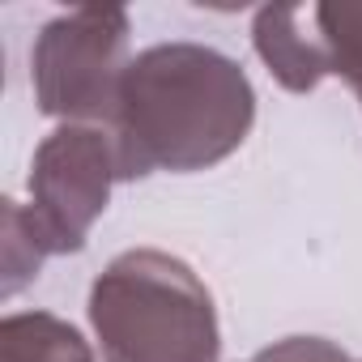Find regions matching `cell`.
Here are the masks:
<instances>
[{
    "instance_id": "6da1fadb",
    "label": "cell",
    "mask_w": 362,
    "mask_h": 362,
    "mask_svg": "<svg viewBox=\"0 0 362 362\" xmlns=\"http://www.w3.org/2000/svg\"><path fill=\"white\" fill-rule=\"evenodd\" d=\"M252 119L256 90L239 60L205 43H153L132 56L107 132L119 179H145L230 158L247 141Z\"/></svg>"
},
{
    "instance_id": "7a4b0ae2",
    "label": "cell",
    "mask_w": 362,
    "mask_h": 362,
    "mask_svg": "<svg viewBox=\"0 0 362 362\" xmlns=\"http://www.w3.org/2000/svg\"><path fill=\"white\" fill-rule=\"evenodd\" d=\"M103 362H218L222 332L205 281L166 252L132 247L90 286Z\"/></svg>"
},
{
    "instance_id": "3957f363",
    "label": "cell",
    "mask_w": 362,
    "mask_h": 362,
    "mask_svg": "<svg viewBox=\"0 0 362 362\" xmlns=\"http://www.w3.org/2000/svg\"><path fill=\"white\" fill-rule=\"evenodd\" d=\"M132 22L115 5H86L52 18L30 52L35 103L64 124L107 128L115 115L119 81L128 73Z\"/></svg>"
},
{
    "instance_id": "277c9868",
    "label": "cell",
    "mask_w": 362,
    "mask_h": 362,
    "mask_svg": "<svg viewBox=\"0 0 362 362\" xmlns=\"http://www.w3.org/2000/svg\"><path fill=\"white\" fill-rule=\"evenodd\" d=\"M119 179L115 141L94 124H60L30 162V205L18 201L30 235L47 256L81 252L94 222L107 214L111 184Z\"/></svg>"
},
{
    "instance_id": "5b68a950",
    "label": "cell",
    "mask_w": 362,
    "mask_h": 362,
    "mask_svg": "<svg viewBox=\"0 0 362 362\" xmlns=\"http://www.w3.org/2000/svg\"><path fill=\"white\" fill-rule=\"evenodd\" d=\"M252 43L260 52V60L269 64V73L286 90L307 94V90H315L324 81L320 43H315L307 5H294V9H260L256 22H252Z\"/></svg>"
},
{
    "instance_id": "8992f818",
    "label": "cell",
    "mask_w": 362,
    "mask_h": 362,
    "mask_svg": "<svg viewBox=\"0 0 362 362\" xmlns=\"http://www.w3.org/2000/svg\"><path fill=\"white\" fill-rule=\"evenodd\" d=\"M0 362H94L86 337L52 311H18L0 324Z\"/></svg>"
},
{
    "instance_id": "52a82bcc",
    "label": "cell",
    "mask_w": 362,
    "mask_h": 362,
    "mask_svg": "<svg viewBox=\"0 0 362 362\" xmlns=\"http://www.w3.org/2000/svg\"><path fill=\"white\" fill-rule=\"evenodd\" d=\"M324 77L349 81L362 103V5H307Z\"/></svg>"
},
{
    "instance_id": "ba28073f",
    "label": "cell",
    "mask_w": 362,
    "mask_h": 362,
    "mask_svg": "<svg viewBox=\"0 0 362 362\" xmlns=\"http://www.w3.org/2000/svg\"><path fill=\"white\" fill-rule=\"evenodd\" d=\"M43 260H47V252L30 235L18 201H5V298H13L30 277H39Z\"/></svg>"
}]
</instances>
